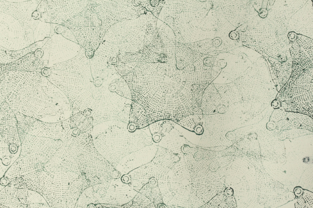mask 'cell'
Here are the masks:
<instances>
[{
    "instance_id": "obj_8",
    "label": "cell",
    "mask_w": 313,
    "mask_h": 208,
    "mask_svg": "<svg viewBox=\"0 0 313 208\" xmlns=\"http://www.w3.org/2000/svg\"><path fill=\"white\" fill-rule=\"evenodd\" d=\"M276 99L280 107L288 111L313 113L312 67L305 70L297 77L290 78Z\"/></svg>"
},
{
    "instance_id": "obj_7",
    "label": "cell",
    "mask_w": 313,
    "mask_h": 208,
    "mask_svg": "<svg viewBox=\"0 0 313 208\" xmlns=\"http://www.w3.org/2000/svg\"><path fill=\"white\" fill-rule=\"evenodd\" d=\"M184 157L157 179L163 201L167 206L189 208L192 180Z\"/></svg>"
},
{
    "instance_id": "obj_17",
    "label": "cell",
    "mask_w": 313,
    "mask_h": 208,
    "mask_svg": "<svg viewBox=\"0 0 313 208\" xmlns=\"http://www.w3.org/2000/svg\"><path fill=\"white\" fill-rule=\"evenodd\" d=\"M48 67L70 60L76 57L82 47L64 37L61 42H53L51 38Z\"/></svg>"
},
{
    "instance_id": "obj_4",
    "label": "cell",
    "mask_w": 313,
    "mask_h": 208,
    "mask_svg": "<svg viewBox=\"0 0 313 208\" xmlns=\"http://www.w3.org/2000/svg\"><path fill=\"white\" fill-rule=\"evenodd\" d=\"M184 158L192 180L189 207L198 208L224 189L227 172L236 157L229 149L215 151L193 146Z\"/></svg>"
},
{
    "instance_id": "obj_21",
    "label": "cell",
    "mask_w": 313,
    "mask_h": 208,
    "mask_svg": "<svg viewBox=\"0 0 313 208\" xmlns=\"http://www.w3.org/2000/svg\"><path fill=\"white\" fill-rule=\"evenodd\" d=\"M129 122L134 124L137 129L142 128L149 125L145 109L140 104L132 100Z\"/></svg>"
},
{
    "instance_id": "obj_5",
    "label": "cell",
    "mask_w": 313,
    "mask_h": 208,
    "mask_svg": "<svg viewBox=\"0 0 313 208\" xmlns=\"http://www.w3.org/2000/svg\"><path fill=\"white\" fill-rule=\"evenodd\" d=\"M128 124L115 121V131L111 125L105 131L93 137L94 145L98 152L115 168L124 157L146 146L145 139L139 131L131 132Z\"/></svg>"
},
{
    "instance_id": "obj_28",
    "label": "cell",
    "mask_w": 313,
    "mask_h": 208,
    "mask_svg": "<svg viewBox=\"0 0 313 208\" xmlns=\"http://www.w3.org/2000/svg\"><path fill=\"white\" fill-rule=\"evenodd\" d=\"M30 39H31V42H32V43H33V42H35V40H34V37H33V38H30ZM25 41H26V42H27V43H29V41H29V39H26V38H25Z\"/></svg>"
},
{
    "instance_id": "obj_13",
    "label": "cell",
    "mask_w": 313,
    "mask_h": 208,
    "mask_svg": "<svg viewBox=\"0 0 313 208\" xmlns=\"http://www.w3.org/2000/svg\"><path fill=\"white\" fill-rule=\"evenodd\" d=\"M93 194L101 204L123 205L132 200L138 192L120 178L92 185Z\"/></svg>"
},
{
    "instance_id": "obj_12",
    "label": "cell",
    "mask_w": 313,
    "mask_h": 208,
    "mask_svg": "<svg viewBox=\"0 0 313 208\" xmlns=\"http://www.w3.org/2000/svg\"><path fill=\"white\" fill-rule=\"evenodd\" d=\"M89 1L43 0L39 9L41 20L61 25L82 12Z\"/></svg>"
},
{
    "instance_id": "obj_20",
    "label": "cell",
    "mask_w": 313,
    "mask_h": 208,
    "mask_svg": "<svg viewBox=\"0 0 313 208\" xmlns=\"http://www.w3.org/2000/svg\"><path fill=\"white\" fill-rule=\"evenodd\" d=\"M141 193L149 199L152 203L156 207H157L159 204L160 207L164 206L162 205L163 202L162 195L160 191L158 185L157 179L155 177L150 178L148 182L143 185L139 191Z\"/></svg>"
},
{
    "instance_id": "obj_18",
    "label": "cell",
    "mask_w": 313,
    "mask_h": 208,
    "mask_svg": "<svg viewBox=\"0 0 313 208\" xmlns=\"http://www.w3.org/2000/svg\"><path fill=\"white\" fill-rule=\"evenodd\" d=\"M221 98L212 82L205 89L200 108L204 114L219 113L224 107Z\"/></svg>"
},
{
    "instance_id": "obj_10",
    "label": "cell",
    "mask_w": 313,
    "mask_h": 208,
    "mask_svg": "<svg viewBox=\"0 0 313 208\" xmlns=\"http://www.w3.org/2000/svg\"><path fill=\"white\" fill-rule=\"evenodd\" d=\"M146 22V16L143 14L134 19L118 22L110 27L117 38L119 54L143 49Z\"/></svg>"
},
{
    "instance_id": "obj_16",
    "label": "cell",
    "mask_w": 313,
    "mask_h": 208,
    "mask_svg": "<svg viewBox=\"0 0 313 208\" xmlns=\"http://www.w3.org/2000/svg\"><path fill=\"white\" fill-rule=\"evenodd\" d=\"M157 149V146H149L132 152L123 158L115 168L122 175L127 174L150 162L155 156Z\"/></svg>"
},
{
    "instance_id": "obj_6",
    "label": "cell",
    "mask_w": 313,
    "mask_h": 208,
    "mask_svg": "<svg viewBox=\"0 0 313 208\" xmlns=\"http://www.w3.org/2000/svg\"><path fill=\"white\" fill-rule=\"evenodd\" d=\"M81 176L68 171H44L36 177L32 190L41 194L50 207L75 194L79 188Z\"/></svg>"
},
{
    "instance_id": "obj_14",
    "label": "cell",
    "mask_w": 313,
    "mask_h": 208,
    "mask_svg": "<svg viewBox=\"0 0 313 208\" xmlns=\"http://www.w3.org/2000/svg\"><path fill=\"white\" fill-rule=\"evenodd\" d=\"M41 199L35 191L7 185L0 191L1 208H35Z\"/></svg>"
},
{
    "instance_id": "obj_27",
    "label": "cell",
    "mask_w": 313,
    "mask_h": 208,
    "mask_svg": "<svg viewBox=\"0 0 313 208\" xmlns=\"http://www.w3.org/2000/svg\"><path fill=\"white\" fill-rule=\"evenodd\" d=\"M271 106L274 108H278L280 107V103L277 99L274 100L271 103Z\"/></svg>"
},
{
    "instance_id": "obj_26",
    "label": "cell",
    "mask_w": 313,
    "mask_h": 208,
    "mask_svg": "<svg viewBox=\"0 0 313 208\" xmlns=\"http://www.w3.org/2000/svg\"><path fill=\"white\" fill-rule=\"evenodd\" d=\"M41 17L40 13L39 11L36 9L32 13L31 17L35 20H39Z\"/></svg>"
},
{
    "instance_id": "obj_1",
    "label": "cell",
    "mask_w": 313,
    "mask_h": 208,
    "mask_svg": "<svg viewBox=\"0 0 313 208\" xmlns=\"http://www.w3.org/2000/svg\"><path fill=\"white\" fill-rule=\"evenodd\" d=\"M47 78L66 95L73 115L81 113L95 119L108 117L118 110L126 86L117 72L92 73L90 59L84 52L54 65Z\"/></svg>"
},
{
    "instance_id": "obj_25",
    "label": "cell",
    "mask_w": 313,
    "mask_h": 208,
    "mask_svg": "<svg viewBox=\"0 0 313 208\" xmlns=\"http://www.w3.org/2000/svg\"><path fill=\"white\" fill-rule=\"evenodd\" d=\"M53 30L55 34H61L65 38L78 44L75 35L68 27L57 24L54 27Z\"/></svg>"
},
{
    "instance_id": "obj_9",
    "label": "cell",
    "mask_w": 313,
    "mask_h": 208,
    "mask_svg": "<svg viewBox=\"0 0 313 208\" xmlns=\"http://www.w3.org/2000/svg\"><path fill=\"white\" fill-rule=\"evenodd\" d=\"M62 145L60 139L27 133L21 144L20 152L17 160L33 167L46 164Z\"/></svg>"
},
{
    "instance_id": "obj_24",
    "label": "cell",
    "mask_w": 313,
    "mask_h": 208,
    "mask_svg": "<svg viewBox=\"0 0 313 208\" xmlns=\"http://www.w3.org/2000/svg\"><path fill=\"white\" fill-rule=\"evenodd\" d=\"M12 110L17 118L18 130L22 144L30 128L37 119L26 116L17 111Z\"/></svg>"
},
{
    "instance_id": "obj_15",
    "label": "cell",
    "mask_w": 313,
    "mask_h": 208,
    "mask_svg": "<svg viewBox=\"0 0 313 208\" xmlns=\"http://www.w3.org/2000/svg\"><path fill=\"white\" fill-rule=\"evenodd\" d=\"M0 139L8 145H21L16 117L6 102H0Z\"/></svg>"
},
{
    "instance_id": "obj_2",
    "label": "cell",
    "mask_w": 313,
    "mask_h": 208,
    "mask_svg": "<svg viewBox=\"0 0 313 208\" xmlns=\"http://www.w3.org/2000/svg\"><path fill=\"white\" fill-rule=\"evenodd\" d=\"M0 102L44 122H60L72 111L65 94L41 72L11 70L0 74Z\"/></svg>"
},
{
    "instance_id": "obj_22",
    "label": "cell",
    "mask_w": 313,
    "mask_h": 208,
    "mask_svg": "<svg viewBox=\"0 0 313 208\" xmlns=\"http://www.w3.org/2000/svg\"><path fill=\"white\" fill-rule=\"evenodd\" d=\"M236 207V203L234 197L227 194L223 190L201 207L235 208Z\"/></svg>"
},
{
    "instance_id": "obj_11",
    "label": "cell",
    "mask_w": 313,
    "mask_h": 208,
    "mask_svg": "<svg viewBox=\"0 0 313 208\" xmlns=\"http://www.w3.org/2000/svg\"><path fill=\"white\" fill-rule=\"evenodd\" d=\"M172 151L159 146L153 158L148 163L130 172L127 174L138 190L147 183L149 179H157L164 175L178 160Z\"/></svg>"
},
{
    "instance_id": "obj_19",
    "label": "cell",
    "mask_w": 313,
    "mask_h": 208,
    "mask_svg": "<svg viewBox=\"0 0 313 208\" xmlns=\"http://www.w3.org/2000/svg\"><path fill=\"white\" fill-rule=\"evenodd\" d=\"M40 48L38 42L23 49L17 51L9 50L0 46V64H8L15 62Z\"/></svg>"
},
{
    "instance_id": "obj_3",
    "label": "cell",
    "mask_w": 313,
    "mask_h": 208,
    "mask_svg": "<svg viewBox=\"0 0 313 208\" xmlns=\"http://www.w3.org/2000/svg\"><path fill=\"white\" fill-rule=\"evenodd\" d=\"M130 87L132 100L155 121L176 115L184 105L187 92L184 72L169 63L140 62L132 72Z\"/></svg>"
},
{
    "instance_id": "obj_23",
    "label": "cell",
    "mask_w": 313,
    "mask_h": 208,
    "mask_svg": "<svg viewBox=\"0 0 313 208\" xmlns=\"http://www.w3.org/2000/svg\"><path fill=\"white\" fill-rule=\"evenodd\" d=\"M93 194L92 186L85 188L79 197L74 208H98L101 206Z\"/></svg>"
}]
</instances>
